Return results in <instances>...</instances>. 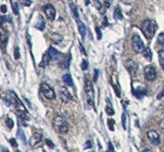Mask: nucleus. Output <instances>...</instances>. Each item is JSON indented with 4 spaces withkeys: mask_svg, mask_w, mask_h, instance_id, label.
Here are the masks:
<instances>
[{
    "mask_svg": "<svg viewBox=\"0 0 164 152\" xmlns=\"http://www.w3.org/2000/svg\"><path fill=\"white\" fill-rule=\"evenodd\" d=\"M52 125L55 131L60 134H66L69 131V123L64 117L62 115H56L52 120Z\"/></svg>",
    "mask_w": 164,
    "mask_h": 152,
    "instance_id": "1",
    "label": "nucleus"
},
{
    "mask_svg": "<svg viewBox=\"0 0 164 152\" xmlns=\"http://www.w3.org/2000/svg\"><path fill=\"white\" fill-rule=\"evenodd\" d=\"M157 30V24L154 21H151V19H147L142 24V31L145 35V37L147 39H152L154 37L155 33H156Z\"/></svg>",
    "mask_w": 164,
    "mask_h": 152,
    "instance_id": "2",
    "label": "nucleus"
},
{
    "mask_svg": "<svg viewBox=\"0 0 164 152\" xmlns=\"http://www.w3.org/2000/svg\"><path fill=\"white\" fill-rule=\"evenodd\" d=\"M11 95H12V99H13V102L16 104V113H18L20 120H28V111L26 107L24 106V104L21 102V100L16 97V95L13 92H11Z\"/></svg>",
    "mask_w": 164,
    "mask_h": 152,
    "instance_id": "3",
    "label": "nucleus"
},
{
    "mask_svg": "<svg viewBox=\"0 0 164 152\" xmlns=\"http://www.w3.org/2000/svg\"><path fill=\"white\" fill-rule=\"evenodd\" d=\"M84 89H85L87 103H88V105L90 107L94 108V101H93V98H94V91H93L92 83L90 82V80H88V79L85 80V86H84Z\"/></svg>",
    "mask_w": 164,
    "mask_h": 152,
    "instance_id": "4",
    "label": "nucleus"
},
{
    "mask_svg": "<svg viewBox=\"0 0 164 152\" xmlns=\"http://www.w3.org/2000/svg\"><path fill=\"white\" fill-rule=\"evenodd\" d=\"M131 47L134 49V51L137 53H143V51L145 50V44L142 41V39L140 38L138 35H134L131 37Z\"/></svg>",
    "mask_w": 164,
    "mask_h": 152,
    "instance_id": "5",
    "label": "nucleus"
},
{
    "mask_svg": "<svg viewBox=\"0 0 164 152\" xmlns=\"http://www.w3.org/2000/svg\"><path fill=\"white\" fill-rule=\"evenodd\" d=\"M40 88H41L42 94H43V96L46 98V99H49V100L55 99V91H53V89L52 88V87L48 86L47 84L43 83V84H41Z\"/></svg>",
    "mask_w": 164,
    "mask_h": 152,
    "instance_id": "6",
    "label": "nucleus"
},
{
    "mask_svg": "<svg viewBox=\"0 0 164 152\" xmlns=\"http://www.w3.org/2000/svg\"><path fill=\"white\" fill-rule=\"evenodd\" d=\"M147 137H148L149 141L151 142L152 145L158 146L160 144V136L156 131H154V130L148 131V133H147Z\"/></svg>",
    "mask_w": 164,
    "mask_h": 152,
    "instance_id": "7",
    "label": "nucleus"
},
{
    "mask_svg": "<svg viewBox=\"0 0 164 152\" xmlns=\"http://www.w3.org/2000/svg\"><path fill=\"white\" fill-rule=\"evenodd\" d=\"M144 73H145V77H146V79L148 81L153 82V81L156 80L157 73H156V69H155L153 66H146Z\"/></svg>",
    "mask_w": 164,
    "mask_h": 152,
    "instance_id": "8",
    "label": "nucleus"
},
{
    "mask_svg": "<svg viewBox=\"0 0 164 152\" xmlns=\"http://www.w3.org/2000/svg\"><path fill=\"white\" fill-rule=\"evenodd\" d=\"M43 10H44L45 15H46L47 19H48L49 21H53V19H55V7H53L52 4L44 5Z\"/></svg>",
    "mask_w": 164,
    "mask_h": 152,
    "instance_id": "9",
    "label": "nucleus"
},
{
    "mask_svg": "<svg viewBox=\"0 0 164 152\" xmlns=\"http://www.w3.org/2000/svg\"><path fill=\"white\" fill-rule=\"evenodd\" d=\"M60 95H61V99L63 102L65 103H68L70 100L72 99V96H71V93L69 92V90L66 87H62L61 90H60Z\"/></svg>",
    "mask_w": 164,
    "mask_h": 152,
    "instance_id": "10",
    "label": "nucleus"
},
{
    "mask_svg": "<svg viewBox=\"0 0 164 152\" xmlns=\"http://www.w3.org/2000/svg\"><path fill=\"white\" fill-rule=\"evenodd\" d=\"M125 67L127 69V71H128L129 73H130L131 75H135L137 74V63L134 62V60H131V59H128L125 62Z\"/></svg>",
    "mask_w": 164,
    "mask_h": 152,
    "instance_id": "11",
    "label": "nucleus"
},
{
    "mask_svg": "<svg viewBox=\"0 0 164 152\" xmlns=\"http://www.w3.org/2000/svg\"><path fill=\"white\" fill-rule=\"evenodd\" d=\"M7 39H8V35L5 30H0V47L2 48V50H5V47H6L7 44Z\"/></svg>",
    "mask_w": 164,
    "mask_h": 152,
    "instance_id": "12",
    "label": "nucleus"
},
{
    "mask_svg": "<svg viewBox=\"0 0 164 152\" xmlns=\"http://www.w3.org/2000/svg\"><path fill=\"white\" fill-rule=\"evenodd\" d=\"M47 53H48L50 59H52V60H55V61L59 60V59H60V58L62 57V54H61V53L59 52L56 49L53 48V47H49L48 52H47Z\"/></svg>",
    "mask_w": 164,
    "mask_h": 152,
    "instance_id": "13",
    "label": "nucleus"
},
{
    "mask_svg": "<svg viewBox=\"0 0 164 152\" xmlns=\"http://www.w3.org/2000/svg\"><path fill=\"white\" fill-rule=\"evenodd\" d=\"M42 140V135L39 134V133H34L32 138H31V141H30V144L31 146H35L36 144L40 143Z\"/></svg>",
    "mask_w": 164,
    "mask_h": 152,
    "instance_id": "14",
    "label": "nucleus"
},
{
    "mask_svg": "<svg viewBox=\"0 0 164 152\" xmlns=\"http://www.w3.org/2000/svg\"><path fill=\"white\" fill-rule=\"evenodd\" d=\"M44 27H45V22H44L43 18H42V15H38L37 21L35 22V28L38 30H40V31H43Z\"/></svg>",
    "mask_w": 164,
    "mask_h": 152,
    "instance_id": "15",
    "label": "nucleus"
},
{
    "mask_svg": "<svg viewBox=\"0 0 164 152\" xmlns=\"http://www.w3.org/2000/svg\"><path fill=\"white\" fill-rule=\"evenodd\" d=\"M77 25H78L79 33H80L81 37L84 39V38H85V35H86V28H85L84 24L80 21V19H77Z\"/></svg>",
    "mask_w": 164,
    "mask_h": 152,
    "instance_id": "16",
    "label": "nucleus"
},
{
    "mask_svg": "<svg viewBox=\"0 0 164 152\" xmlns=\"http://www.w3.org/2000/svg\"><path fill=\"white\" fill-rule=\"evenodd\" d=\"M132 93L137 96V98H141V97H143L144 95L147 93V90L146 89H144V88H137V89H132Z\"/></svg>",
    "mask_w": 164,
    "mask_h": 152,
    "instance_id": "17",
    "label": "nucleus"
},
{
    "mask_svg": "<svg viewBox=\"0 0 164 152\" xmlns=\"http://www.w3.org/2000/svg\"><path fill=\"white\" fill-rule=\"evenodd\" d=\"M49 61H50V57H49L48 53H45V54L43 55V57H42V60H41V62L39 66H40L41 67H45V66H48Z\"/></svg>",
    "mask_w": 164,
    "mask_h": 152,
    "instance_id": "18",
    "label": "nucleus"
},
{
    "mask_svg": "<svg viewBox=\"0 0 164 152\" xmlns=\"http://www.w3.org/2000/svg\"><path fill=\"white\" fill-rule=\"evenodd\" d=\"M143 55H144V57H145L147 60H149V61L152 60V52H151V50H150V48H148V47H146L145 50L143 51Z\"/></svg>",
    "mask_w": 164,
    "mask_h": 152,
    "instance_id": "19",
    "label": "nucleus"
},
{
    "mask_svg": "<svg viewBox=\"0 0 164 152\" xmlns=\"http://www.w3.org/2000/svg\"><path fill=\"white\" fill-rule=\"evenodd\" d=\"M63 81H64V83L66 84V85L68 86H73V81H72V78H71V76H70L69 74H66V75H64V77H63Z\"/></svg>",
    "mask_w": 164,
    "mask_h": 152,
    "instance_id": "20",
    "label": "nucleus"
},
{
    "mask_svg": "<svg viewBox=\"0 0 164 152\" xmlns=\"http://www.w3.org/2000/svg\"><path fill=\"white\" fill-rule=\"evenodd\" d=\"M62 39H63V37L60 35V34H52V41L53 42V43H55V44H59V43H61L62 42Z\"/></svg>",
    "mask_w": 164,
    "mask_h": 152,
    "instance_id": "21",
    "label": "nucleus"
},
{
    "mask_svg": "<svg viewBox=\"0 0 164 152\" xmlns=\"http://www.w3.org/2000/svg\"><path fill=\"white\" fill-rule=\"evenodd\" d=\"M70 8H71V11H72V15L76 19H79V15H78V10H77V7L74 3H70Z\"/></svg>",
    "mask_w": 164,
    "mask_h": 152,
    "instance_id": "22",
    "label": "nucleus"
},
{
    "mask_svg": "<svg viewBox=\"0 0 164 152\" xmlns=\"http://www.w3.org/2000/svg\"><path fill=\"white\" fill-rule=\"evenodd\" d=\"M114 18L115 19H122V13H121V9L119 6H117L115 8V11H114Z\"/></svg>",
    "mask_w": 164,
    "mask_h": 152,
    "instance_id": "23",
    "label": "nucleus"
},
{
    "mask_svg": "<svg viewBox=\"0 0 164 152\" xmlns=\"http://www.w3.org/2000/svg\"><path fill=\"white\" fill-rule=\"evenodd\" d=\"M158 55H159V61H160V66L161 67L164 69V49L160 50L159 52H158Z\"/></svg>",
    "mask_w": 164,
    "mask_h": 152,
    "instance_id": "24",
    "label": "nucleus"
},
{
    "mask_svg": "<svg viewBox=\"0 0 164 152\" xmlns=\"http://www.w3.org/2000/svg\"><path fill=\"white\" fill-rule=\"evenodd\" d=\"M18 136L20 137V139L22 140L23 143H26V136H25V134H24V132H23L22 129H19V131H18Z\"/></svg>",
    "mask_w": 164,
    "mask_h": 152,
    "instance_id": "25",
    "label": "nucleus"
},
{
    "mask_svg": "<svg viewBox=\"0 0 164 152\" xmlns=\"http://www.w3.org/2000/svg\"><path fill=\"white\" fill-rule=\"evenodd\" d=\"M95 4H97V8L98 9V11H101L102 13L105 12V7H104V4L101 3L98 0H95Z\"/></svg>",
    "mask_w": 164,
    "mask_h": 152,
    "instance_id": "26",
    "label": "nucleus"
},
{
    "mask_svg": "<svg viewBox=\"0 0 164 152\" xmlns=\"http://www.w3.org/2000/svg\"><path fill=\"white\" fill-rule=\"evenodd\" d=\"M106 113L108 115H113V114H114V109L112 108V106L110 105V103L106 106Z\"/></svg>",
    "mask_w": 164,
    "mask_h": 152,
    "instance_id": "27",
    "label": "nucleus"
},
{
    "mask_svg": "<svg viewBox=\"0 0 164 152\" xmlns=\"http://www.w3.org/2000/svg\"><path fill=\"white\" fill-rule=\"evenodd\" d=\"M158 43L164 46V33L159 34V36H158Z\"/></svg>",
    "mask_w": 164,
    "mask_h": 152,
    "instance_id": "28",
    "label": "nucleus"
},
{
    "mask_svg": "<svg viewBox=\"0 0 164 152\" xmlns=\"http://www.w3.org/2000/svg\"><path fill=\"white\" fill-rule=\"evenodd\" d=\"M114 125H115V120L110 119L108 120V126H109V129L111 131H114Z\"/></svg>",
    "mask_w": 164,
    "mask_h": 152,
    "instance_id": "29",
    "label": "nucleus"
},
{
    "mask_svg": "<svg viewBox=\"0 0 164 152\" xmlns=\"http://www.w3.org/2000/svg\"><path fill=\"white\" fill-rule=\"evenodd\" d=\"M6 125L8 127V129H12L13 128V122L12 120L9 119V117H7L6 119Z\"/></svg>",
    "mask_w": 164,
    "mask_h": 152,
    "instance_id": "30",
    "label": "nucleus"
},
{
    "mask_svg": "<svg viewBox=\"0 0 164 152\" xmlns=\"http://www.w3.org/2000/svg\"><path fill=\"white\" fill-rule=\"evenodd\" d=\"M87 67H88V63H87L86 60H83L81 63V69H83V71H85V69H87Z\"/></svg>",
    "mask_w": 164,
    "mask_h": 152,
    "instance_id": "31",
    "label": "nucleus"
},
{
    "mask_svg": "<svg viewBox=\"0 0 164 152\" xmlns=\"http://www.w3.org/2000/svg\"><path fill=\"white\" fill-rule=\"evenodd\" d=\"M122 125H123V128L126 129V115H125V113L122 114Z\"/></svg>",
    "mask_w": 164,
    "mask_h": 152,
    "instance_id": "32",
    "label": "nucleus"
},
{
    "mask_svg": "<svg viewBox=\"0 0 164 152\" xmlns=\"http://www.w3.org/2000/svg\"><path fill=\"white\" fill-rule=\"evenodd\" d=\"M15 58H16V59H19V58H20V51H19L18 47L15 49Z\"/></svg>",
    "mask_w": 164,
    "mask_h": 152,
    "instance_id": "33",
    "label": "nucleus"
},
{
    "mask_svg": "<svg viewBox=\"0 0 164 152\" xmlns=\"http://www.w3.org/2000/svg\"><path fill=\"white\" fill-rule=\"evenodd\" d=\"M95 31H97V34H98V40H101V38H102V33H101V31H100V28L97 27V28H95Z\"/></svg>",
    "mask_w": 164,
    "mask_h": 152,
    "instance_id": "34",
    "label": "nucleus"
},
{
    "mask_svg": "<svg viewBox=\"0 0 164 152\" xmlns=\"http://www.w3.org/2000/svg\"><path fill=\"white\" fill-rule=\"evenodd\" d=\"M45 143H46L47 146H48V147H50V148H53V147H55L53 143H52V141H49V140H45Z\"/></svg>",
    "mask_w": 164,
    "mask_h": 152,
    "instance_id": "35",
    "label": "nucleus"
},
{
    "mask_svg": "<svg viewBox=\"0 0 164 152\" xmlns=\"http://www.w3.org/2000/svg\"><path fill=\"white\" fill-rule=\"evenodd\" d=\"M98 69H95V71H94V77H93V82L98 81Z\"/></svg>",
    "mask_w": 164,
    "mask_h": 152,
    "instance_id": "36",
    "label": "nucleus"
},
{
    "mask_svg": "<svg viewBox=\"0 0 164 152\" xmlns=\"http://www.w3.org/2000/svg\"><path fill=\"white\" fill-rule=\"evenodd\" d=\"M22 3L24 5H26V6H29V5L31 4V1H29V0H21Z\"/></svg>",
    "mask_w": 164,
    "mask_h": 152,
    "instance_id": "37",
    "label": "nucleus"
},
{
    "mask_svg": "<svg viewBox=\"0 0 164 152\" xmlns=\"http://www.w3.org/2000/svg\"><path fill=\"white\" fill-rule=\"evenodd\" d=\"M9 142L11 143V145H12L13 147H18V143L16 142V140H15V139H10V140H9Z\"/></svg>",
    "mask_w": 164,
    "mask_h": 152,
    "instance_id": "38",
    "label": "nucleus"
},
{
    "mask_svg": "<svg viewBox=\"0 0 164 152\" xmlns=\"http://www.w3.org/2000/svg\"><path fill=\"white\" fill-rule=\"evenodd\" d=\"M112 3V0H105V4H106V7H109Z\"/></svg>",
    "mask_w": 164,
    "mask_h": 152,
    "instance_id": "39",
    "label": "nucleus"
},
{
    "mask_svg": "<svg viewBox=\"0 0 164 152\" xmlns=\"http://www.w3.org/2000/svg\"><path fill=\"white\" fill-rule=\"evenodd\" d=\"M107 152H114V149H113V146L111 143H109V148H108V151Z\"/></svg>",
    "mask_w": 164,
    "mask_h": 152,
    "instance_id": "40",
    "label": "nucleus"
},
{
    "mask_svg": "<svg viewBox=\"0 0 164 152\" xmlns=\"http://www.w3.org/2000/svg\"><path fill=\"white\" fill-rule=\"evenodd\" d=\"M90 144H91V142H90V141H87V142H86V144H85V146H84V148H90V147H91V145H90Z\"/></svg>",
    "mask_w": 164,
    "mask_h": 152,
    "instance_id": "41",
    "label": "nucleus"
},
{
    "mask_svg": "<svg viewBox=\"0 0 164 152\" xmlns=\"http://www.w3.org/2000/svg\"><path fill=\"white\" fill-rule=\"evenodd\" d=\"M1 11L3 13L6 12V6H5V5H2V6H1Z\"/></svg>",
    "mask_w": 164,
    "mask_h": 152,
    "instance_id": "42",
    "label": "nucleus"
},
{
    "mask_svg": "<svg viewBox=\"0 0 164 152\" xmlns=\"http://www.w3.org/2000/svg\"><path fill=\"white\" fill-rule=\"evenodd\" d=\"M163 95H164V91H163L162 93H161V94H159V95H158V96H157V98H158V99H161V98L163 97Z\"/></svg>",
    "mask_w": 164,
    "mask_h": 152,
    "instance_id": "43",
    "label": "nucleus"
},
{
    "mask_svg": "<svg viewBox=\"0 0 164 152\" xmlns=\"http://www.w3.org/2000/svg\"><path fill=\"white\" fill-rule=\"evenodd\" d=\"M143 152H153L151 150V149H145V150H144Z\"/></svg>",
    "mask_w": 164,
    "mask_h": 152,
    "instance_id": "44",
    "label": "nucleus"
},
{
    "mask_svg": "<svg viewBox=\"0 0 164 152\" xmlns=\"http://www.w3.org/2000/svg\"><path fill=\"white\" fill-rule=\"evenodd\" d=\"M104 26H107V19H104Z\"/></svg>",
    "mask_w": 164,
    "mask_h": 152,
    "instance_id": "45",
    "label": "nucleus"
},
{
    "mask_svg": "<svg viewBox=\"0 0 164 152\" xmlns=\"http://www.w3.org/2000/svg\"><path fill=\"white\" fill-rule=\"evenodd\" d=\"M3 152H9V151H8L7 149H3Z\"/></svg>",
    "mask_w": 164,
    "mask_h": 152,
    "instance_id": "46",
    "label": "nucleus"
},
{
    "mask_svg": "<svg viewBox=\"0 0 164 152\" xmlns=\"http://www.w3.org/2000/svg\"><path fill=\"white\" fill-rule=\"evenodd\" d=\"M16 152H21V151H19V150H16Z\"/></svg>",
    "mask_w": 164,
    "mask_h": 152,
    "instance_id": "47",
    "label": "nucleus"
}]
</instances>
